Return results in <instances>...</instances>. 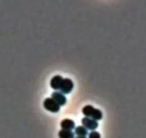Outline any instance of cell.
I'll return each instance as SVG.
<instances>
[{
    "label": "cell",
    "instance_id": "52a82bcc",
    "mask_svg": "<svg viewBox=\"0 0 146 138\" xmlns=\"http://www.w3.org/2000/svg\"><path fill=\"white\" fill-rule=\"evenodd\" d=\"M60 127L61 129H66V131H73L76 128V124L71 119H63L60 122Z\"/></svg>",
    "mask_w": 146,
    "mask_h": 138
},
{
    "label": "cell",
    "instance_id": "6da1fadb",
    "mask_svg": "<svg viewBox=\"0 0 146 138\" xmlns=\"http://www.w3.org/2000/svg\"><path fill=\"white\" fill-rule=\"evenodd\" d=\"M82 113H83V115H85V117L91 118V119H94L96 121H100L103 117L102 111L98 109H95L91 105H86L82 109Z\"/></svg>",
    "mask_w": 146,
    "mask_h": 138
},
{
    "label": "cell",
    "instance_id": "9c48e42d",
    "mask_svg": "<svg viewBox=\"0 0 146 138\" xmlns=\"http://www.w3.org/2000/svg\"><path fill=\"white\" fill-rule=\"evenodd\" d=\"M75 134H76L78 136L86 137V135L88 134V129L86 128H84L83 126L76 127L75 128Z\"/></svg>",
    "mask_w": 146,
    "mask_h": 138
},
{
    "label": "cell",
    "instance_id": "8fae6325",
    "mask_svg": "<svg viewBox=\"0 0 146 138\" xmlns=\"http://www.w3.org/2000/svg\"><path fill=\"white\" fill-rule=\"evenodd\" d=\"M75 138H87V137H82V136H76Z\"/></svg>",
    "mask_w": 146,
    "mask_h": 138
},
{
    "label": "cell",
    "instance_id": "277c9868",
    "mask_svg": "<svg viewBox=\"0 0 146 138\" xmlns=\"http://www.w3.org/2000/svg\"><path fill=\"white\" fill-rule=\"evenodd\" d=\"M81 123H82V126H83L84 128H86L87 129H90V131H96L98 127V121L91 119V118H88V117L82 118Z\"/></svg>",
    "mask_w": 146,
    "mask_h": 138
},
{
    "label": "cell",
    "instance_id": "8992f818",
    "mask_svg": "<svg viewBox=\"0 0 146 138\" xmlns=\"http://www.w3.org/2000/svg\"><path fill=\"white\" fill-rule=\"evenodd\" d=\"M63 79L60 75H56L52 78L51 82H50V84H51V87L54 89V91H58L60 89V86H61V84H62V81Z\"/></svg>",
    "mask_w": 146,
    "mask_h": 138
},
{
    "label": "cell",
    "instance_id": "3957f363",
    "mask_svg": "<svg viewBox=\"0 0 146 138\" xmlns=\"http://www.w3.org/2000/svg\"><path fill=\"white\" fill-rule=\"evenodd\" d=\"M74 88V82L72 81L71 79H68V78H65L63 79L62 81V84H61V86H60V89H59V92H61L62 94H69Z\"/></svg>",
    "mask_w": 146,
    "mask_h": 138
},
{
    "label": "cell",
    "instance_id": "5b68a950",
    "mask_svg": "<svg viewBox=\"0 0 146 138\" xmlns=\"http://www.w3.org/2000/svg\"><path fill=\"white\" fill-rule=\"evenodd\" d=\"M51 98L60 107L64 106V105L66 104V102H67V99H66L65 95L62 94V93L59 92V91H54V92L52 93Z\"/></svg>",
    "mask_w": 146,
    "mask_h": 138
},
{
    "label": "cell",
    "instance_id": "ba28073f",
    "mask_svg": "<svg viewBox=\"0 0 146 138\" xmlns=\"http://www.w3.org/2000/svg\"><path fill=\"white\" fill-rule=\"evenodd\" d=\"M59 138H75V132L72 131H66V129H60L58 131Z\"/></svg>",
    "mask_w": 146,
    "mask_h": 138
},
{
    "label": "cell",
    "instance_id": "7a4b0ae2",
    "mask_svg": "<svg viewBox=\"0 0 146 138\" xmlns=\"http://www.w3.org/2000/svg\"><path fill=\"white\" fill-rule=\"evenodd\" d=\"M43 107L46 110L54 113L58 112L60 109V106H58L52 98H46L43 102Z\"/></svg>",
    "mask_w": 146,
    "mask_h": 138
},
{
    "label": "cell",
    "instance_id": "30bf717a",
    "mask_svg": "<svg viewBox=\"0 0 146 138\" xmlns=\"http://www.w3.org/2000/svg\"><path fill=\"white\" fill-rule=\"evenodd\" d=\"M88 138H101L100 133L96 131H91L90 133H88Z\"/></svg>",
    "mask_w": 146,
    "mask_h": 138
}]
</instances>
